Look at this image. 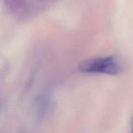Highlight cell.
<instances>
[{"label":"cell","instance_id":"6da1fadb","mask_svg":"<svg viewBox=\"0 0 133 133\" xmlns=\"http://www.w3.org/2000/svg\"><path fill=\"white\" fill-rule=\"evenodd\" d=\"M78 70L83 74L118 75L122 70V65L116 55L92 57L82 61Z\"/></svg>","mask_w":133,"mask_h":133},{"label":"cell","instance_id":"7a4b0ae2","mask_svg":"<svg viewBox=\"0 0 133 133\" xmlns=\"http://www.w3.org/2000/svg\"><path fill=\"white\" fill-rule=\"evenodd\" d=\"M130 133H133V114L132 117V120H131V131Z\"/></svg>","mask_w":133,"mask_h":133}]
</instances>
